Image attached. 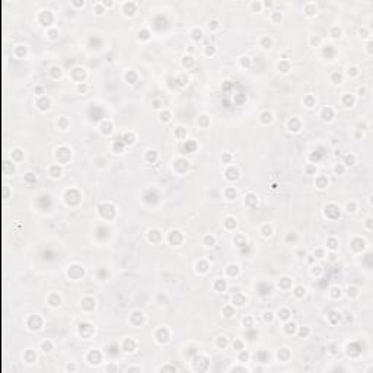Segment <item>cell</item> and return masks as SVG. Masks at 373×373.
I'll list each match as a JSON object with an SVG mask.
<instances>
[{
  "label": "cell",
  "instance_id": "obj_51",
  "mask_svg": "<svg viewBox=\"0 0 373 373\" xmlns=\"http://www.w3.org/2000/svg\"><path fill=\"white\" fill-rule=\"evenodd\" d=\"M334 171H335V174H342V172H344V168H342L341 165H337V166L334 168Z\"/></svg>",
  "mask_w": 373,
  "mask_h": 373
},
{
  "label": "cell",
  "instance_id": "obj_48",
  "mask_svg": "<svg viewBox=\"0 0 373 373\" xmlns=\"http://www.w3.org/2000/svg\"><path fill=\"white\" fill-rule=\"evenodd\" d=\"M48 34H50V38H51V39H56V38H57V35H58V32H57L56 29H51V31H48Z\"/></svg>",
  "mask_w": 373,
  "mask_h": 373
},
{
  "label": "cell",
  "instance_id": "obj_38",
  "mask_svg": "<svg viewBox=\"0 0 373 373\" xmlns=\"http://www.w3.org/2000/svg\"><path fill=\"white\" fill-rule=\"evenodd\" d=\"M156 156H157V155H156V152H153V150H149V153L146 155V159H147V160H152V162H155V160H156Z\"/></svg>",
  "mask_w": 373,
  "mask_h": 373
},
{
  "label": "cell",
  "instance_id": "obj_21",
  "mask_svg": "<svg viewBox=\"0 0 373 373\" xmlns=\"http://www.w3.org/2000/svg\"><path fill=\"white\" fill-rule=\"evenodd\" d=\"M337 245H338V241L335 238H330L328 241H326V248H328L330 251H335Z\"/></svg>",
  "mask_w": 373,
  "mask_h": 373
},
{
  "label": "cell",
  "instance_id": "obj_39",
  "mask_svg": "<svg viewBox=\"0 0 373 373\" xmlns=\"http://www.w3.org/2000/svg\"><path fill=\"white\" fill-rule=\"evenodd\" d=\"M251 7H252L254 10H258V12H260V10L262 9V3H260V2H252V3H251Z\"/></svg>",
  "mask_w": 373,
  "mask_h": 373
},
{
  "label": "cell",
  "instance_id": "obj_5",
  "mask_svg": "<svg viewBox=\"0 0 373 373\" xmlns=\"http://www.w3.org/2000/svg\"><path fill=\"white\" fill-rule=\"evenodd\" d=\"M203 243H204V246H207V248H212V246H214V243H216V238L210 233V235H205L204 236V239H203Z\"/></svg>",
  "mask_w": 373,
  "mask_h": 373
},
{
  "label": "cell",
  "instance_id": "obj_50",
  "mask_svg": "<svg viewBox=\"0 0 373 373\" xmlns=\"http://www.w3.org/2000/svg\"><path fill=\"white\" fill-rule=\"evenodd\" d=\"M160 120L165 121V123L169 121V120H171V114H169V112H165V117H160Z\"/></svg>",
  "mask_w": 373,
  "mask_h": 373
},
{
  "label": "cell",
  "instance_id": "obj_57",
  "mask_svg": "<svg viewBox=\"0 0 373 373\" xmlns=\"http://www.w3.org/2000/svg\"><path fill=\"white\" fill-rule=\"evenodd\" d=\"M131 370H140V369L138 367H128L127 369V372H131Z\"/></svg>",
  "mask_w": 373,
  "mask_h": 373
},
{
  "label": "cell",
  "instance_id": "obj_26",
  "mask_svg": "<svg viewBox=\"0 0 373 373\" xmlns=\"http://www.w3.org/2000/svg\"><path fill=\"white\" fill-rule=\"evenodd\" d=\"M194 64V58L191 57V56H185L184 58H182V66L184 67H190V66H193Z\"/></svg>",
  "mask_w": 373,
  "mask_h": 373
},
{
  "label": "cell",
  "instance_id": "obj_34",
  "mask_svg": "<svg viewBox=\"0 0 373 373\" xmlns=\"http://www.w3.org/2000/svg\"><path fill=\"white\" fill-rule=\"evenodd\" d=\"M331 37H332V38H340V37H341V29H340L338 26H334L332 31H331Z\"/></svg>",
  "mask_w": 373,
  "mask_h": 373
},
{
  "label": "cell",
  "instance_id": "obj_8",
  "mask_svg": "<svg viewBox=\"0 0 373 373\" xmlns=\"http://www.w3.org/2000/svg\"><path fill=\"white\" fill-rule=\"evenodd\" d=\"M23 359H25L26 363H34L37 360V354L32 351V350H26L25 354H23Z\"/></svg>",
  "mask_w": 373,
  "mask_h": 373
},
{
  "label": "cell",
  "instance_id": "obj_22",
  "mask_svg": "<svg viewBox=\"0 0 373 373\" xmlns=\"http://www.w3.org/2000/svg\"><path fill=\"white\" fill-rule=\"evenodd\" d=\"M216 344H217V347L219 348H224L226 345H227V338L224 337V335H220V337H217V340H216Z\"/></svg>",
  "mask_w": 373,
  "mask_h": 373
},
{
  "label": "cell",
  "instance_id": "obj_7",
  "mask_svg": "<svg viewBox=\"0 0 373 373\" xmlns=\"http://www.w3.org/2000/svg\"><path fill=\"white\" fill-rule=\"evenodd\" d=\"M223 224H224L226 229L232 230V229H235V227H236V219H235V217H226L224 222H223Z\"/></svg>",
  "mask_w": 373,
  "mask_h": 373
},
{
  "label": "cell",
  "instance_id": "obj_28",
  "mask_svg": "<svg viewBox=\"0 0 373 373\" xmlns=\"http://www.w3.org/2000/svg\"><path fill=\"white\" fill-rule=\"evenodd\" d=\"M278 318L281 319V321H289V318H290V312H289L287 309L280 311V312H278Z\"/></svg>",
  "mask_w": 373,
  "mask_h": 373
},
{
  "label": "cell",
  "instance_id": "obj_9",
  "mask_svg": "<svg viewBox=\"0 0 373 373\" xmlns=\"http://www.w3.org/2000/svg\"><path fill=\"white\" fill-rule=\"evenodd\" d=\"M61 174H63V171H61V168H60L58 165H53V166L50 168V175H51V178H60Z\"/></svg>",
  "mask_w": 373,
  "mask_h": 373
},
{
  "label": "cell",
  "instance_id": "obj_32",
  "mask_svg": "<svg viewBox=\"0 0 373 373\" xmlns=\"http://www.w3.org/2000/svg\"><path fill=\"white\" fill-rule=\"evenodd\" d=\"M332 83H334V85H340V83H342V77H341L340 73H334V75H332Z\"/></svg>",
  "mask_w": 373,
  "mask_h": 373
},
{
  "label": "cell",
  "instance_id": "obj_53",
  "mask_svg": "<svg viewBox=\"0 0 373 373\" xmlns=\"http://www.w3.org/2000/svg\"><path fill=\"white\" fill-rule=\"evenodd\" d=\"M347 208H348L347 212H351V213H354V212H356V210H354V204H353V203H351V204H348V205H347Z\"/></svg>",
  "mask_w": 373,
  "mask_h": 373
},
{
  "label": "cell",
  "instance_id": "obj_1",
  "mask_svg": "<svg viewBox=\"0 0 373 373\" xmlns=\"http://www.w3.org/2000/svg\"><path fill=\"white\" fill-rule=\"evenodd\" d=\"M47 302H48L50 306L57 308V306L61 305V296H60L58 293H51V294L48 296V299H47Z\"/></svg>",
  "mask_w": 373,
  "mask_h": 373
},
{
  "label": "cell",
  "instance_id": "obj_14",
  "mask_svg": "<svg viewBox=\"0 0 373 373\" xmlns=\"http://www.w3.org/2000/svg\"><path fill=\"white\" fill-rule=\"evenodd\" d=\"M293 294H294V297L300 299V297H303V296L306 294V289L303 287V286H297V287H294V290H293Z\"/></svg>",
  "mask_w": 373,
  "mask_h": 373
},
{
  "label": "cell",
  "instance_id": "obj_31",
  "mask_svg": "<svg viewBox=\"0 0 373 373\" xmlns=\"http://www.w3.org/2000/svg\"><path fill=\"white\" fill-rule=\"evenodd\" d=\"M104 12H105V7L102 6V3H96L95 5V13L101 16V15H104Z\"/></svg>",
  "mask_w": 373,
  "mask_h": 373
},
{
  "label": "cell",
  "instance_id": "obj_17",
  "mask_svg": "<svg viewBox=\"0 0 373 373\" xmlns=\"http://www.w3.org/2000/svg\"><path fill=\"white\" fill-rule=\"evenodd\" d=\"M271 45H273L271 38H268V37H262V38H261V47H262L264 50H270Z\"/></svg>",
  "mask_w": 373,
  "mask_h": 373
},
{
  "label": "cell",
  "instance_id": "obj_43",
  "mask_svg": "<svg viewBox=\"0 0 373 373\" xmlns=\"http://www.w3.org/2000/svg\"><path fill=\"white\" fill-rule=\"evenodd\" d=\"M86 89H87V87H86V85H85L83 82H82V83H79V86H77V92H79V93H85V92H86Z\"/></svg>",
  "mask_w": 373,
  "mask_h": 373
},
{
  "label": "cell",
  "instance_id": "obj_55",
  "mask_svg": "<svg viewBox=\"0 0 373 373\" xmlns=\"http://www.w3.org/2000/svg\"><path fill=\"white\" fill-rule=\"evenodd\" d=\"M229 370H243V372H245V370H248V369H246V367H232V369H229Z\"/></svg>",
  "mask_w": 373,
  "mask_h": 373
},
{
  "label": "cell",
  "instance_id": "obj_46",
  "mask_svg": "<svg viewBox=\"0 0 373 373\" xmlns=\"http://www.w3.org/2000/svg\"><path fill=\"white\" fill-rule=\"evenodd\" d=\"M315 102H316V101H315V99H313V98H312V99H311V96H309V98H308V99H306V106H308V108H312V106H313V105H315Z\"/></svg>",
  "mask_w": 373,
  "mask_h": 373
},
{
  "label": "cell",
  "instance_id": "obj_36",
  "mask_svg": "<svg viewBox=\"0 0 373 373\" xmlns=\"http://www.w3.org/2000/svg\"><path fill=\"white\" fill-rule=\"evenodd\" d=\"M280 20H281V13H280V12H274V13H273V22H274V23H280Z\"/></svg>",
  "mask_w": 373,
  "mask_h": 373
},
{
  "label": "cell",
  "instance_id": "obj_27",
  "mask_svg": "<svg viewBox=\"0 0 373 373\" xmlns=\"http://www.w3.org/2000/svg\"><path fill=\"white\" fill-rule=\"evenodd\" d=\"M239 360H241V363H245V361H248L249 360V353L248 351H245V348L243 350H241L239 351Z\"/></svg>",
  "mask_w": 373,
  "mask_h": 373
},
{
  "label": "cell",
  "instance_id": "obj_3",
  "mask_svg": "<svg viewBox=\"0 0 373 373\" xmlns=\"http://www.w3.org/2000/svg\"><path fill=\"white\" fill-rule=\"evenodd\" d=\"M37 106L41 109V111H45L50 108V99L45 98V96H41L38 101H37Z\"/></svg>",
  "mask_w": 373,
  "mask_h": 373
},
{
  "label": "cell",
  "instance_id": "obj_6",
  "mask_svg": "<svg viewBox=\"0 0 373 373\" xmlns=\"http://www.w3.org/2000/svg\"><path fill=\"white\" fill-rule=\"evenodd\" d=\"M41 350H42V353H45V354L51 353V351H53V342H51L50 340L42 341V342H41Z\"/></svg>",
  "mask_w": 373,
  "mask_h": 373
},
{
  "label": "cell",
  "instance_id": "obj_24",
  "mask_svg": "<svg viewBox=\"0 0 373 373\" xmlns=\"http://www.w3.org/2000/svg\"><path fill=\"white\" fill-rule=\"evenodd\" d=\"M287 284H289V286L292 284V278H289V277H283V278H280L278 286L281 287V289H287Z\"/></svg>",
  "mask_w": 373,
  "mask_h": 373
},
{
  "label": "cell",
  "instance_id": "obj_10",
  "mask_svg": "<svg viewBox=\"0 0 373 373\" xmlns=\"http://www.w3.org/2000/svg\"><path fill=\"white\" fill-rule=\"evenodd\" d=\"M261 235L264 236V238H270L271 235H273V226L271 224H264L262 227H261Z\"/></svg>",
  "mask_w": 373,
  "mask_h": 373
},
{
  "label": "cell",
  "instance_id": "obj_25",
  "mask_svg": "<svg viewBox=\"0 0 373 373\" xmlns=\"http://www.w3.org/2000/svg\"><path fill=\"white\" fill-rule=\"evenodd\" d=\"M193 39H194V41L203 39V31H201L200 28H194V29H193Z\"/></svg>",
  "mask_w": 373,
  "mask_h": 373
},
{
  "label": "cell",
  "instance_id": "obj_54",
  "mask_svg": "<svg viewBox=\"0 0 373 373\" xmlns=\"http://www.w3.org/2000/svg\"><path fill=\"white\" fill-rule=\"evenodd\" d=\"M159 370H172V372H176V367H160Z\"/></svg>",
  "mask_w": 373,
  "mask_h": 373
},
{
  "label": "cell",
  "instance_id": "obj_33",
  "mask_svg": "<svg viewBox=\"0 0 373 373\" xmlns=\"http://www.w3.org/2000/svg\"><path fill=\"white\" fill-rule=\"evenodd\" d=\"M214 53H216V48H214L213 45H207V47H205V50H204V54H205V56H213Z\"/></svg>",
  "mask_w": 373,
  "mask_h": 373
},
{
  "label": "cell",
  "instance_id": "obj_13",
  "mask_svg": "<svg viewBox=\"0 0 373 373\" xmlns=\"http://www.w3.org/2000/svg\"><path fill=\"white\" fill-rule=\"evenodd\" d=\"M277 68L280 70L281 73H287L289 70H290V66H289V63H287V60L284 58V60H281L278 64H277Z\"/></svg>",
  "mask_w": 373,
  "mask_h": 373
},
{
  "label": "cell",
  "instance_id": "obj_47",
  "mask_svg": "<svg viewBox=\"0 0 373 373\" xmlns=\"http://www.w3.org/2000/svg\"><path fill=\"white\" fill-rule=\"evenodd\" d=\"M217 26H219V22H217V20H212V22L208 23V28H212V29H216Z\"/></svg>",
  "mask_w": 373,
  "mask_h": 373
},
{
  "label": "cell",
  "instance_id": "obj_56",
  "mask_svg": "<svg viewBox=\"0 0 373 373\" xmlns=\"http://www.w3.org/2000/svg\"><path fill=\"white\" fill-rule=\"evenodd\" d=\"M67 370H76V367H75V366H70V364H67Z\"/></svg>",
  "mask_w": 373,
  "mask_h": 373
},
{
  "label": "cell",
  "instance_id": "obj_29",
  "mask_svg": "<svg viewBox=\"0 0 373 373\" xmlns=\"http://www.w3.org/2000/svg\"><path fill=\"white\" fill-rule=\"evenodd\" d=\"M233 345L236 347V351H238V353L241 351V350H243V348H245V344H243V341H242V340H235V341H233Z\"/></svg>",
  "mask_w": 373,
  "mask_h": 373
},
{
  "label": "cell",
  "instance_id": "obj_37",
  "mask_svg": "<svg viewBox=\"0 0 373 373\" xmlns=\"http://www.w3.org/2000/svg\"><path fill=\"white\" fill-rule=\"evenodd\" d=\"M309 42H311V45H318V44L321 42V38H319L318 35H315V37L312 35V37L309 38Z\"/></svg>",
  "mask_w": 373,
  "mask_h": 373
},
{
  "label": "cell",
  "instance_id": "obj_42",
  "mask_svg": "<svg viewBox=\"0 0 373 373\" xmlns=\"http://www.w3.org/2000/svg\"><path fill=\"white\" fill-rule=\"evenodd\" d=\"M325 256H326V258H328V260H330L331 262L337 261V255H335V252H334V251H331V252H330L328 255H325Z\"/></svg>",
  "mask_w": 373,
  "mask_h": 373
},
{
  "label": "cell",
  "instance_id": "obj_45",
  "mask_svg": "<svg viewBox=\"0 0 373 373\" xmlns=\"http://www.w3.org/2000/svg\"><path fill=\"white\" fill-rule=\"evenodd\" d=\"M347 292H348V293H347V294H348V297H350V296L353 297V296H356V294H357V289H354V287H348V290H347Z\"/></svg>",
  "mask_w": 373,
  "mask_h": 373
},
{
  "label": "cell",
  "instance_id": "obj_23",
  "mask_svg": "<svg viewBox=\"0 0 373 373\" xmlns=\"http://www.w3.org/2000/svg\"><path fill=\"white\" fill-rule=\"evenodd\" d=\"M284 331H286L287 334H294V332H296V323H294V322H287V323L284 325Z\"/></svg>",
  "mask_w": 373,
  "mask_h": 373
},
{
  "label": "cell",
  "instance_id": "obj_44",
  "mask_svg": "<svg viewBox=\"0 0 373 373\" xmlns=\"http://www.w3.org/2000/svg\"><path fill=\"white\" fill-rule=\"evenodd\" d=\"M308 334H309V330L306 328V326H305V328H300V330H299V335H300V337H306Z\"/></svg>",
  "mask_w": 373,
  "mask_h": 373
},
{
  "label": "cell",
  "instance_id": "obj_11",
  "mask_svg": "<svg viewBox=\"0 0 373 373\" xmlns=\"http://www.w3.org/2000/svg\"><path fill=\"white\" fill-rule=\"evenodd\" d=\"M226 287H227V284H226V280H223V278H217V280H216L214 289H216L217 292H224V290H226Z\"/></svg>",
  "mask_w": 373,
  "mask_h": 373
},
{
  "label": "cell",
  "instance_id": "obj_15",
  "mask_svg": "<svg viewBox=\"0 0 373 373\" xmlns=\"http://www.w3.org/2000/svg\"><path fill=\"white\" fill-rule=\"evenodd\" d=\"M342 104H344V106H353L354 105V98L350 95V93H345L344 98H342Z\"/></svg>",
  "mask_w": 373,
  "mask_h": 373
},
{
  "label": "cell",
  "instance_id": "obj_12",
  "mask_svg": "<svg viewBox=\"0 0 373 373\" xmlns=\"http://www.w3.org/2000/svg\"><path fill=\"white\" fill-rule=\"evenodd\" d=\"M332 117H334V112H332V109H331L330 106L322 109V118H323L325 121H331Z\"/></svg>",
  "mask_w": 373,
  "mask_h": 373
},
{
  "label": "cell",
  "instance_id": "obj_20",
  "mask_svg": "<svg viewBox=\"0 0 373 373\" xmlns=\"http://www.w3.org/2000/svg\"><path fill=\"white\" fill-rule=\"evenodd\" d=\"M224 194H226V198H227V200H232V198L236 197V190L233 188V186H227V188L224 190Z\"/></svg>",
  "mask_w": 373,
  "mask_h": 373
},
{
  "label": "cell",
  "instance_id": "obj_35",
  "mask_svg": "<svg viewBox=\"0 0 373 373\" xmlns=\"http://www.w3.org/2000/svg\"><path fill=\"white\" fill-rule=\"evenodd\" d=\"M227 179H236L238 178V171L236 169H229L227 171Z\"/></svg>",
  "mask_w": 373,
  "mask_h": 373
},
{
  "label": "cell",
  "instance_id": "obj_18",
  "mask_svg": "<svg viewBox=\"0 0 373 373\" xmlns=\"http://www.w3.org/2000/svg\"><path fill=\"white\" fill-rule=\"evenodd\" d=\"M223 315H224V318H232V316H235V308H233V305L226 306V308L223 309Z\"/></svg>",
  "mask_w": 373,
  "mask_h": 373
},
{
  "label": "cell",
  "instance_id": "obj_19",
  "mask_svg": "<svg viewBox=\"0 0 373 373\" xmlns=\"http://www.w3.org/2000/svg\"><path fill=\"white\" fill-rule=\"evenodd\" d=\"M50 75H51L54 79H58V77L61 76V67H58V66H53V67L50 68Z\"/></svg>",
  "mask_w": 373,
  "mask_h": 373
},
{
  "label": "cell",
  "instance_id": "obj_41",
  "mask_svg": "<svg viewBox=\"0 0 373 373\" xmlns=\"http://www.w3.org/2000/svg\"><path fill=\"white\" fill-rule=\"evenodd\" d=\"M273 318H274V313H273V312H270V311H265V312H264V319H265V321H273Z\"/></svg>",
  "mask_w": 373,
  "mask_h": 373
},
{
  "label": "cell",
  "instance_id": "obj_16",
  "mask_svg": "<svg viewBox=\"0 0 373 373\" xmlns=\"http://www.w3.org/2000/svg\"><path fill=\"white\" fill-rule=\"evenodd\" d=\"M130 342H134V340H133V338H130ZM136 347H137V344H136V342L130 345V353H134V351H136ZM127 348H128V340H125V341H124V344H123V350H124L125 353H127Z\"/></svg>",
  "mask_w": 373,
  "mask_h": 373
},
{
  "label": "cell",
  "instance_id": "obj_2",
  "mask_svg": "<svg viewBox=\"0 0 373 373\" xmlns=\"http://www.w3.org/2000/svg\"><path fill=\"white\" fill-rule=\"evenodd\" d=\"M134 12H136V3H133V2H125V3H123V13L125 15V16H133L134 15Z\"/></svg>",
  "mask_w": 373,
  "mask_h": 373
},
{
  "label": "cell",
  "instance_id": "obj_40",
  "mask_svg": "<svg viewBox=\"0 0 373 373\" xmlns=\"http://www.w3.org/2000/svg\"><path fill=\"white\" fill-rule=\"evenodd\" d=\"M331 292H332V293H331L332 297H337V296L340 297V296H341V289H340V287H332Z\"/></svg>",
  "mask_w": 373,
  "mask_h": 373
},
{
  "label": "cell",
  "instance_id": "obj_4",
  "mask_svg": "<svg viewBox=\"0 0 373 373\" xmlns=\"http://www.w3.org/2000/svg\"><path fill=\"white\" fill-rule=\"evenodd\" d=\"M156 338H157V341H159V342H166V341L169 340L168 330H166V328H160V330H159V332H157V335H156Z\"/></svg>",
  "mask_w": 373,
  "mask_h": 373
},
{
  "label": "cell",
  "instance_id": "obj_49",
  "mask_svg": "<svg viewBox=\"0 0 373 373\" xmlns=\"http://www.w3.org/2000/svg\"><path fill=\"white\" fill-rule=\"evenodd\" d=\"M319 268H321V267H319V265H312V268H311V273H312V274H313V275H315V274H318V273H319V271H321V270H319Z\"/></svg>",
  "mask_w": 373,
  "mask_h": 373
},
{
  "label": "cell",
  "instance_id": "obj_30",
  "mask_svg": "<svg viewBox=\"0 0 373 373\" xmlns=\"http://www.w3.org/2000/svg\"><path fill=\"white\" fill-rule=\"evenodd\" d=\"M354 162H356V157H354L353 155H347V156H345V165H347V166H353Z\"/></svg>",
  "mask_w": 373,
  "mask_h": 373
},
{
  "label": "cell",
  "instance_id": "obj_52",
  "mask_svg": "<svg viewBox=\"0 0 373 373\" xmlns=\"http://www.w3.org/2000/svg\"><path fill=\"white\" fill-rule=\"evenodd\" d=\"M306 172H308V174H311V172L315 174V172H316V168H315V166H306Z\"/></svg>",
  "mask_w": 373,
  "mask_h": 373
}]
</instances>
